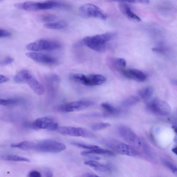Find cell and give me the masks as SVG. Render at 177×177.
Masks as SVG:
<instances>
[{
	"label": "cell",
	"instance_id": "1",
	"mask_svg": "<svg viewBox=\"0 0 177 177\" xmlns=\"http://www.w3.org/2000/svg\"><path fill=\"white\" fill-rule=\"evenodd\" d=\"M14 81L16 83H27L34 92L38 95H42L45 92V88L27 70H23L15 75Z\"/></svg>",
	"mask_w": 177,
	"mask_h": 177
},
{
	"label": "cell",
	"instance_id": "2",
	"mask_svg": "<svg viewBox=\"0 0 177 177\" xmlns=\"http://www.w3.org/2000/svg\"><path fill=\"white\" fill-rule=\"evenodd\" d=\"M115 36V33H107L91 36H87L83 40L84 44L94 51L103 52L106 49V43Z\"/></svg>",
	"mask_w": 177,
	"mask_h": 177
},
{
	"label": "cell",
	"instance_id": "3",
	"mask_svg": "<svg viewBox=\"0 0 177 177\" xmlns=\"http://www.w3.org/2000/svg\"><path fill=\"white\" fill-rule=\"evenodd\" d=\"M70 79L77 83L88 86L100 85L105 83L106 81L105 77L98 74H84L74 73L70 75Z\"/></svg>",
	"mask_w": 177,
	"mask_h": 177
},
{
	"label": "cell",
	"instance_id": "4",
	"mask_svg": "<svg viewBox=\"0 0 177 177\" xmlns=\"http://www.w3.org/2000/svg\"><path fill=\"white\" fill-rule=\"evenodd\" d=\"M61 45L57 41L41 39L27 45V50L33 52L53 51L61 48Z\"/></svg>",
	"mask_w": 177,
	"mask_h": 177
},
{
	"label": "cell",
	"instance_id": "5",
	"mask_svg": "<svg viewBox=\"0 0 177 177\" xmlns=\"http://www.w3.org/2000/svg\"><path fill=\"white\" fill-rule=\"evenodd\" d=\"M66 148V145L61 142L47 139L36 143L35 150L42 152L57 153L65 150Z\"/></svg>",
	"mask_w": 177,
	"mask_h": 177
},
{
	"label": "cell",
	"instance_id": "6",
	"mask_svg": "<svg viewBox=\"0 0 177 177\" xmlns=\"http://www.w3.org/2000/svg\"><path fill=\"white\" fill-rule=\"evenodd\" d=\"M147 108L153 113L161 116L169 115L171 111V107L167 103L158 98L153 99L149 103Z\"/></svg>",
	"mask_w": 177,
	"mask_h": 177
},
{
	"label": "cell",
	"instance_id": "7",
	"mask_svg": "<svg viewBox=\"0 0 177 177\" xmlns=\"http://www.w3.org/2000/svg\"><path fill=\"white\" fill-rule=\"evenodd\" d=\"M94 105L92 101L82 100L69 102L63 104L59 107L60 111L64 113H70L83 111Z\"/></svg>",
	"mask_w": 177,
	"mask_h": 177
},
{
	"label": "cell",
	"instance_id": "8",
	"mask_svg": "<svg viewBox=\"0 0 177 177\" xmlns=\"http://www.w3.org/2000/svg\"><path fill=\"white\" fill-rule=\"evenodd\" d=\"M118 131L121 137L128 143L136 147L141 146V140L130 127L126 125H121L119 128Z\"/></svg>",
	"mask_w": 177,
	"mask_h": 177
},
{
	"label": "cell",
	"instance_id": "9",
	"mask_svg": "<svg viewBox=\"0 0 177 177\" xmlns=\"http://www.w3.org/2000/svg\"><path fill=\"white\" fill-rule=\"evenodd\" d=\"M82 13L88 17L105 20L107 18V14L98 6L91 3L85 4L80 8Z\"/></svg>",
	"mask_w": 177,
	"mask_h": 177
},
{
	"label": "cell",
	"instance_id": "10",
	"mask_svg": "<svg viewBox=\"0 0 177 177\" xmlns=\"http://www.w3.org/2000/svg\"><path fill=\"white\" fill-rule=\"evenodd\" d=\"M33 129H44L52 131L57 130L58 124L51 118L48 117L40 118L32 123Z\"/></svg>",
	"mask_w": 177,
	"mask_h": 177
},
{
	"label": "cell",
	"instance_id": "11",
	"mask_svg": "<svg viewBox=\"0 0 177 177\" xmlns=\"http://www.w3.org/2000/svg\"><path fill=\"white\" fill-rule=\"evenodd\" d=\"M26 55L29 59L41 64L53 65L58 63L56 58L44 53L33 52L27 53Z\"/></svg>",
	"mask_w": 177,
	"mask_h": 177
},
{
	"label": "cell",
	"instance_id": "12",
	"mask_svg": "<svg viewBox=\"0 0 177 177\" xmlns=\"http://www.w3.org/2000/svg\"><path fill=\"white\" fill-rule=\"evenodd\" d=\"M108 145L120 154L131 156H136L139 155L137 151L132 147L122 142H112L108 144Z\"/></svg>",
	"mask_w": 177,
	"mask_h": 177
},
{
	"label": "cell",
	"instance_id": "13",
	"mask_svg": "<svg viewBox=\"0 0 177 177\" xmlns=\"http://www.w3.org/2000/svg\"><path fill=\"white\" fill-rule=\"evenodd\" d=\"M123 75L127 78L132 79L139 82L145 80L146 75L142 71L134 69L124 70L122 71Z\"/></svg>",
	"mask_w": 177,
	"mask_h": 177
},
{
	"label": "cell",
	"instance_id": "14",
	"mask_svg": "<svg viewBox=\"0 0 177 177\" xmlns=\"http://www.w3.org/2000/svg\"><path fill=\"white\" fill-rule=\"evenodd\" d=\"M56 131L62 135L74 137H81L80 127L71 126L58 127Z\"/></svg>",
	"mask_w": 177,
	"mask_h": 177
},
{
	"label": "cell",
	"instance_id": "15",
	"mask_svg": "<svg viewBox=\"0 0 177 177\" xmlns=\"http://www.w3.org/2000/svg\"><path fill=\"white\" fill-rule=\"evenodd\" d=\"M119 6L121 12L127 18L131 20L137 22H140L141 21V19L139 17L134 13L129 6L126 4L121 3Z\"/></svg>",
	"mask_w": 177,
	"mask_h": 177
},
{
	"label": "cell",
	"instance_id": "16",
	"mask_svg": "<svg viewBox=\"0 0 177 177\" xmlns=\"http://www.w3.org/2000/svg\"><path fill=\"white\" fill-rule=\"evenodd\" d=\"M84 164L95 171L101 173H108L111 172V169L108 166L102 164L96 161H87L85 162Z\"/></svg>",
	"mask_w": 177,
	"mask_h": 177
},
{
	"label": "cell",
	"instance_id": "17",
	"mask_svg": "<svg viewBox=\"0 0 177 177\" xmlns=\"http://www.w3.org/2000/svg\"><path fill=\"white\" fill-rule=\"evenodd\" d=\"M83 156H87L90 154H99L102 155H113L114 153L111 151L101 148L97 146L96 148L91 150L84 151L81 152Z\"/></svg>",
	"mask_w": 177,
	"mask_h": 177
},
{
	"label": "cell",
	"instance_id": "18",
	"mask_svg": "<svg viewBox=\"0 0 177 177\" xmlns=\"http://www.w3.org/2000/svg\"><path fill=\"white\" fill-rule=\"evenodd\" d=\"M36 143L29 141H24L18 144L11 145V147L18 148L24 150H35Z\"/></svg>",
	"mask_w": 177,
	"mask_h": 177
},
{
	"label": "cell",
	"instance_id": "19",
	"mask_svg": "<svg viewBox=\"0 0 177 177\" xmlns=\"http://www.w3.org/2000/svg\"><path fill=\"white\" fill-rule=\"evenodd\" d=\"M3 160L12 162H30V160L25 157L12 155H3L0 157Z\"/></svg>",
	"mask_w": 177,
	"mask_h": 177
},
{
	"label": "cell",
	"instance_id": "20",
	"mask_svg": "<svg viewBox=\"0 0 177 177\" xmlns=\"http://www.w3.org/2000/svg\"><path fill=\"white\" fill-rule=\"evenodd\" d=\"M67 23L63 21H58L55 23H46L44 24V27L47 29H61L67 27Z\"/></svg>",
	"mask_w": 177,
	"mask_h": 177
},
{
	"label": "cell",
	"instance_id": "21",
	"mask_svg": "<svg viewBox=\"0 0 177 177\" xmlns=\"http://www.w3.org/2000/svg\"><path fill=\"white\" fill-rule=\"evenodd\" d=\"M109 61L113 62V66L116 69L119 71H123V68L126 67V62L125 60L122 58H116L113 60L111 59H108Z\"/></svg>",
	"mask_w": 177,
	"mask_h": 177
},
{
	"label": "cell",
	"instance_id": "22",
	"mask_svg": "<svg viewBox=\"0 0 177 177\" xmlns=\"http://www.w3.org/2000/svg\"><path fill=\"white\" fill-rule=\"evenodd\" d=\"M154 92L153 88L150 87H146L142 88L139 91V94L141 97L144 99L150 98Z\"/></svg>",
	"mask_w": 177,
	"mask_h": 177
},
{
	"label": "cell",
	"instance_id": "23",
	"mask_svg": "<svg viewBox=\"0 0 177 177\" xmlns=\"http://www.w3.org/2000/svg\"><path fill=\"white\" fill-rule=\"evenodd\" d=\"M139 101V99L137 97L131 96L123 101L122 104L125 107H130L136 105Z\"/></svg>",
	"mask_w": 177,
	"mask_h": 177
},
{
	"label": "cell",
	"instance_id": "24",
	"mask_svg": "<svg viewBox=\"0 0 177 177\" xmlns=\"http://www.w3.org/2000/svg\"><path fill=\"white\" fill-rule=\"evenodd\" d=\"M108 2H119L120 3L148 4L150 0H105Z\"/></svg>",
	"mask_w": 177,
	"mask_h": 177
},
{
	"label": "cell",
	"instance_id": "25",
	"mask_svg": "<svg viewBox=\"0 0 177 177\" xmlns=\"http://www.w3.org/2000/svg\"><path fill=\"white\" fill-rule=\"evenodd\" d=\"M111 126V124L108 122H99L94 124L91 126L92 130L97 131L103 130Z\"/></svg>",
	"mask_w": 177,
	"mask_h": 177
},
{
	"label": "cell",
	"instance_id": "26",
	"mask_svg": "<svg viewBox=\"0 0 177 177\" xmlns=\"http://www.w3.org/2000/svg\"><path fill=\"white\" fill-rule=\"evenodd\" d=\"M101 106L108 113L111 114H115L118 113V109L111 104L107 103H101Z\"/></svg>",
	"mask_w": 177,
	"mask_h": 177
},
{
	"label": "cell",
	"instance_id": "27",
	"mask_svg": "<svg viewBox=\"0 0 177 177\" xmlns=\"http://www.w3.org/2000/svg\"><path fill=\"white\" fill-rule=\"evenodd\" d=\"M72 145L77 147L85 149L88 150H91L97 147V146L91 145L77 142H71Z\"/></svg>",
	"mask_w": 177,
	"mask_h": 177
},
{
	"label": "cell",
	"instance_id": "28",
	"mask_svg": "<svg viewBox=\"0 0 177 177\" xmlns=\"http://www.w3.org/2000/svg\"><path fill=\"white\" fill-rule=\"evenodd\" d=\"M80 131L81 137L89 138V139L95 137L96 135L94 133L83 127H80Z\"/></svg>",
	"mask_w": 177,
	"mask_h": 177
},
{
	"label": "cell",
	"instance_id": "29",
	"mask_svg": "<svg viewBox=\"0 0 177 177\" xmlns=\"http://www.w3.org/2000/svg\"><path fill=\"white\" fill-rule=\"evenodd\" d=\"M18 102V100L17 99H0V105H10L16 104Z\"/></svg>",
	"mask_w": 177,
	"mask_h": 177
},
{
	"label": "cell",
	"instance_id": "30",
	"mask_svg": "<svg viewBox=\"0 0 177 177\" xmlns=\"http://www.w3.org/2000/svg\"><path fill=\"white\" fill-rule=\"evenodd\" d=\"M162 161L164 164L168 168H169L173 173L174 174L177 173V167L176 166L174 165L173 163L166 159H163Z\"/></svg>",
	"mask_w": 177,
	"mask_h": 177
},
{
	"label": "cell",
	"instance_id": "31",
	"mask_svg": "<svg viewBox=\"0 0 177 177\" xmlns=\"http://www.w3.org/2000/svg\"><path fill=\"white\" fill-rule=\"evenodd\" d=\"M57 17L55 15L52 14H46L41 17V20L45 23H49L55 20Z\"/></svg>",
	"mask_w": 177,
	"mask_h": 177
},
{
	"label": "cell",
	"instance_id": "32",
	"mask_svg": "<svg viewBox=\"0 0 177 177\" xmlns=\"http://www.w3.org/2000/svg\"><path fill=\"white\" fill-rule=\"evenodd\" d=\"M107 116L106 114L101 113H90L84 115L83 117L89 118L105 117Z\"/></svg>",
	"mask_w": 177,
	"mask_h": 177
},
{
	"label": "cell",
	"instance_id": "33",
	"mask_svg": "<svg viewBox=\"0 0 177 177\" xmlns=\"http://www.w3.org/2000/svg\"><path fill=\"white\" fill-rule=\"evenodd\" d=\"M13 58L10 57H7L4 58L3 61L1 62V64L2 65L5 66L10 64L13 62Z\"/></svg>",
	"mask_w": 177,
	"mask_h": 177
},
{
	"label": "cell",
	"instance_id": "34",
	"mask_svg": "<svg viewBox=\"0 0 177 177\" xmlns=\"http://www.w3.org/2000/svg\"><path fill=\"white\" fill-rule=\"evenodd\" d=\"M11 35L10 33L6 30L0 29V38H6Z\"/></svg>",
	"mask_w": 177,
	"mask_h": 177
},
{
	"label": "cell",
	"instance_id": "35",
	"mask_svg": "<svg viewBox=\"0 0 177 177\" xmlns=\"http://www.w3.org/2000/svg\"><path fill=\"white\" fill-rule=\"evenodd\" d=\"M28 176L29 177H41V175L39 172L36 170H32L29 172Z\"/></svg>",
	"mask_w": 177,
	"mask_h": 177
},
{
	"label": "cell",
	"instance_id": "36",
	"mask_svg": "<svg viewBox=\"0 0 177 177\" xmlns=\"http://www.w3.org/2000/svg\"><path fill=\"white\" fill-rule=\"evenodd\" d=\"M152 50L155 52L157 53H163L165 52V49L162 47H157L153 48Z\"/></svg>",
	"mask_w": 177,
	"mask_h": 177
},
{
	"label": "cell",
	"instance_id": "37",
	"mask_svg": "<svg viewBox=\"0 0 177 177\" xmlns=\"http://www.w3.org/2000/svg\"><path fill=\"white\" fill-rule=\"evenodd\" d=\"M44 176L46 177H53V172L51 170H44Z\"/></svg>",
	"mask_w": 177,
	"mask_h": 177
},
{
	"label": "cell",
	"instance_id": "38",
	"mask_svg": "<svg viewBox=\"0 0 177 177\" xmlns=\"http://www.w3.org/2000/svg\"><path fill=\"white\" fill-rule=\"evenodd\" d=\"M8 80L9 79L7 77L0 75V83H5L8 81Z\"/></svg>",
	"mask_w": 177,
	"mask_h": 177
},
{
	"label": "cell",
	"instance_id": "39",
	"mask_svg": "<svg viewBox=\"0 0 177 177\" xmlns=\"http://www.w3.org/2000/svg\"><path fill=\"white\" fill-rule=\"evenodd\" d=\"M88 156L89 159H92L95 160H99L100 159V157L95 155H92V154H90L87 155Z\"/></svg>",
	"mask_w": 177,
	"mask_h": 177
},
{
	"label": "cell",
	"instance_id": "40",
	"mask_svg": "<svg viewBox=\"0 0 177 177\" xmlns=\"http://www.w3.org/2000/svg\"><path fill=\"white\" fill-rule=\"evenodd\" d=\"M83 176L88 177H98L99 176L96 175L91 173H87L83 174Z\"/></svg>",
	"mask_w": 177,
	"mask_h": 177
},
{
	"label": "cell",
	"instance_id": "41",
	"mask_svg": "<svg viewBox=\"0 0 177 177\" xmlns=\"http://www.w3.org/2000/svg\"><path fill=\"white\" fill-rule=\"evenodd\" d=\"M172 152H173L174 153H175L176 155L177 154V148H174L173 149Z\"/></svg>",
	"mask_w": 177,
	"mask_h": 177
},
{
	"label": "cell",
	"instance_id": "42",
	"mask_svg": "<svg viewBox=\"0 0 177 177\" xmlns=\"http://www.w3.org/2000/svg\"><path fill=\"white\" fill-rule=\"evenodd\" d=\"M3 0H0V2H1L2 1H3Z\"/></svg>",
	"mask_w": 177,
	"mask_h": 177
}]
</instances>
